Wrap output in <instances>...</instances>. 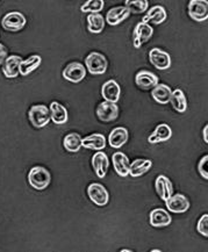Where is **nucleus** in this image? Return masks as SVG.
I'll return each instance as SVG.
<instances>
[{
	"label": "nucleus",
	"mask_w": 208,
	"mask_h": 252,
	"mask_svg": "<svg viewBox=\"0 0 208 252\" xmlns=\"http://www.w3.org/2000/svg\"><path fill=\"white\" fill-rule=\"evenodd\" d=\"M197 230L201 236L208 237V214H205L199 219L197 224Z\"/></svg>",
	"instance_id": "473e14b6"
},
{
	"label": "nucleus",
	"mask_w": 208,
	"mask_h": 252,
	"mask_svg": "<svg viewBox=\"0 0 208 252\" xmlns=\"http://www.w3.org/2000/svg\"><path fill=\"white\" fill-rule=\"evenodd\" d=\"M87 195L91 201L98 207H105L109 201V193L106 187L99 183H92L87 187Z\"/></svg>",
	"instance_id": "39448f33"
},
{
	"label": "nucleus",
	"mask_w": 208,
	"mask_h": 252,
	"mask_svg": "<svg viewBox=\"0 0 208 252\" xmlns=\"http://www.w3.org/2000/svg\"><path fill=\"white\" fill-rule=\"evenodd\" d=\"M50 119L55 125H64L68 122V109L58 101H53L49 106Z\"/></svg>",
	"instance_id": "b1692460"
},
{
	"label": "nucleus",
	"mask_w": 208,
	"mask_h": 252,
	"mask_svg": "<svg viewBox=\"0 0 208 252\" xmlns=\"http://www.w3.org/2000/svg\"><path fill=\"white\" fill-rule=\"evenodd\" d=\"M172 222L171 215L164 208L152 209L149 214V223L154 228H163L170 225Z\"/></svg>",
	"instance_id": "ddd939ff"
},
{
	"label": "nucleus",
	"mask_w": 208,
	"mask_h": 252,
	"mask_svg": "<svg viewBox=\"0 0 208 252\" xmlns=\"http://www.w3.org/2000/svg\"><path fill=\"white\" fill-rule=\"evenodd\" d=\"M129 138V131L125 127H116L110 131L108 136V144L113 149H121Z\"/></svg>",
	"instance_id": "a211bd4d"
},
{
	"label": "nucleus",
	"mask_w": 208,
	"mask_h": 252,
	"mask_svg": "<svg viewBox=\"0 0 208 252\" xmlns=\"http://www.w3.org/2000/svg\"><path fill=\"white\" fill-rule=\"evenodd\" d=\"M165 206H167L168 211L174 214H183L190 209V201L184 194L177 193V194H172L168 200H165Z\"/></svg>",
	"instance_id": "9d476101"
},
{
	"label": "nucleus",
	"mask_w": 208,
	"mask_h": 252,
	"mask_svg": "<svg viewBox=\"0 0 208 252\" xmlns=\"http://www.w3.org/2000/svg\"><path fill=\"white\" fill-rule=\"evenodd\" d=\"M155 189L159 198L163 201L168 200L173 194V186H172L171 180L164 174H159L155 180Z\"/></svg>",
	"instance_id": "dca6fc26"
},
{
	"label": "nucleus",
	"mask_w": 208,
	"mask_h": 252,
	"mask_svg": "<svg viewBox=\"0 0 208 252\" xmlns=\"http://www.w3.org/2000/svg\"><path fill=\"white\" fill-rule=\"evenodd\" d=\"M105 7L104 0H87L85 4L80 6V11L83 13H100Z\"/></svg>",
	"instance_id": "2f4dec72"
},
{
	"label": "nucleus",
	"mask_w": 208,
	"mask_h": 252,
	"mask_svg": "<svg viewBox=\"0 0 208 252\" xmlns=\"http://www.w3.org/2000/svg\"><path fill=\"white\" fill-rule=\"evenodd\" d=\"M131 15V11L125 6H118V7L110 8L106 14L105 21L110 26H118L128 19Z\"/></svg>",
	"instance_id": "aec40b11"
},
{
	"label": "nucleus",
	"mask_w": 208,
	"mask_h": 252,
	"mask_svg": "<svg viewBox=\"0 0 208 252\" xmlns=\"http://www.w3.org/2000/svg\"><path fill=\"white\" fill-rule=\"evenodd\" d=\"M87 29L92 34H100L105 28V19L100 13H91L87 17Z\"/></svg>",
	"instance_id": "cd10ccee"
},
{
	"label": "nucleus",
	"mask_w": 208,
	"mask_h": 252,
	"mask_svg": "<svg viewBox=\"0 0 208 252\" xmlns=\"http://www.w3.org/2000/svg\"><path fill=\"white\" fill-rule=\"evenodd\" d=\"M203 137H204L205 143H208V126L207 125L205 126V128L203 130Z\"/></svg>",
	"instance_id": "c9c22d12"
},
{
	"label": "nucleus",
	"mask_w": 208,
	"mask_h": 252,
	"mask_svg": "<svg viewBox=\"0 0 208 252\" xmlns=\"http://www.w3.org/2000/svg\"><path fill=\"white\" fill-rule=\"evenodd\" d=\"M22 58L18 55H11L7 56L2 64V73L6 78H17L20 75V64Z\"/></svg>",
	"instance_id": "4468645a"
},
{
	"label": "nucleus",
	"mask_w": 208,
	"mask_h": 252,
	"mask_svg": "<svg viewBox=\"0 0 208 252\" xmlns=\"http://www.w3.org/2000/svg\"><path fill=\"white\" fill-rule=\"evenodd\" d=\"M102 95L106 101L116 103L121 96V86L114 79L107 80L102 87Z\"/></svg>",
	"instance_id": "2eb2a0df"
},
{
	"label": "nucleus",
	"mask_w": 208,
	"mask_h": 252,
	"mask_svg": "<svg viewBox=\"0 0 208 252\" xmlns=\"http://www.w3.org/2000/svg\"><path fill=\"white\" fill-rule=\"evenodd\" d=\"M91 164H92V167L97 174V177L100 178V179L106 177L107 171L109 169V159L108 156L104 151H97L92 156Z\"/></svg>",
	"instance_id": "f8f14e48"
},
{
	"label": "nucleus",
	"mask_w": 208,
	"mask_h": 252,
	"mask_svg": "<svg viewBox=\"0 0 208 252\" xmlns=\"http://www.w3.org/2000/svg\"><path fill=\"white\" fill-rule=\"evenodd\" d=\"M106 147V138L103 134L99 132H94L92 135L84 137L82 140V148L89 150H104Z\"/></svg>",
	"instance_id": "4be33fe9"
},
{
	"label": "nucleus",
	"mask_w": 208,
	"mask_h": 252,
	"mask_svg": "<svg viewBox=\"0 0 208 252\" xmlns=\"http://www.w3.org/2000/svg\"><path fill=\"white\" fill-rule=\"evenodd\" d=\"M62 75H63V78L68 80V82L78 84L86 77V69L82 63L72 62L64 67Z\"/></svg>",
	"instance_id": "0eeeda50"
},
{
	"label": "nucleus",
	"mask_w": 208,
	"mask_h": 252,
	"mask_svg": "<svg viewBox=\"0 0 208 252\" xmlns=\"http://www.w3.org/2000/svg\"><path fill=\"white\" fill-rule=\"evenodd\" d=\"M159 82L158 76H156L154 72H150L148 70H141L136 73L135 83L139 87L143 90L154 89Z\"/></svg>",
	"instance_id": "f3484780"
},
{
	"label": "nucleus",
	"mask_w": 208,
	"mask_h": 252,
	"mask_svg": "<svg viewBox=\"0 0 208 252\" xmlns=\"http://www.w3.org/2000/svg\"><path fill=\"white\" fill-rule=\"evenodd\" d=\"M152 161L150 159H134L129 164V176L133 178H139L144 173L149 172L151 169Z\"/></svg>",
	"instance_id": "393cba45"
},
{
	"label": "nucleus",
	"mask_w": 208,
	"mask_h": 252,
	"mask_svg": "<svg viewBox=\"0 0 208 252\" xmlns=\"http://www.w3.org/2000/svg\"><path fill=\"white\" fill-rule=\"evenodd\" d=\"M85 66L89 70V72L93 76H102L106 72L108 62L106 57L98 51L90 53L85 58Z\"/></svg>",
	"instance_id": "f03ea898"
},
{
	"label": "nucleus",
	"mask_w": 208,
	"mask_h": 252,
	"mask_svg": "<svg viewBox=\"0 0 208 252\" xmlns=\"http://www.w3.org/2000/svg\"><path fill=\"white\" fill-rule=\"evenodd\" d=\"M51 182L50 172L43 166L32 167L28 173V183L33 189L37 190L45 189Z\"/></svg>",
	"instance_id": "f257e3e1"
},
{
	"label": "nucleus",
	"mask_w": 208,
	"mask_h": 252,
	"mask_svg": "<svg viewBox=\"0 0 208 252\" xmlns=\"http://www.w3.org/2000/svg\"><path fill=\"white\" fill-rule=\"evenodd\" d=\"M125 7L128 8L131 13L139 14V13L148 11L149 1L148 0H126Z\"/></svg>",
	"instance_id": "7c9ffc66"
},
{
	"label": "nucleus",
	"mask_w": 208,
	"mask_h": 252,
	"mask_svg": "<svg viewBox=\"0 0 208 252\" xmlns=\"http://www.w3.org/2000/svg\"><path fill=\"white\" fill-rule=\"evenodd\" d=\"M121 252H132V250H128V249H122Z\"/></svg>",
	"instance_id": "e433bc0d"
},
{
	"label": "nucleus",
	"mask_w": 208,
	"mask_h": 252,
	"mask_svg": "<svg viewBox=\"0 0 208 252\" xmlns=\"http://www.w3.org/2000/svg\"><path fill=\"white\" fill-rule=\"evenodd\" d=\"M42 58L40 55H33V56L28 57L27 60H22L20 64V75L21 76H28L33 71L37 69L41 65Z\"/></svg>",
	"instance_id": "c85d7f7f"
},
{
	"label": "nucleus",
	"mask_w": 208,
	"mask_h": 252,
	"mask_svg": "<svg viewBox=\"0 0 208 252\" xmlns=\"http://www.w3.org/2000/svg\"><path fill=\"white\" fill-rule=\"evenodd\" d=\"M167 19H168L167 9H165L163 6L157 5V6H154V7H151L150 9H149V11L147 12V14L143 17L142 21L147 22V24L151 22V24H154V25H161V24H163Z\"/></svg>",
	"instance_id": "412c9836"
},
{
	"label": "nucleus",
	"mask_w": 208,
	"mask_h": 252,
	"mask_svg": "<svg viewBox=\"0 0 208 252\" xmlns=\"http://www.w3.org/2000/svg\"><path fill=\"white\" fill-rule=\"evenodd\" d=\"M188 15L197 22L206 21L208 19L207 0H190L188 2Z\"/></svg>",
	"instance_id": "6e6552de"
},
{
	"label": "nucleus",
	"mask_w": 208,
	"mask_h": 252,
	"mask_svg": "<svg viewBox=\"0 0 208 252\" xmlns=\"http://www.w3.org/2000/svg\"><path fill=\"white\" fill-rule=\"evenodd\" d=\"M170 103L173 107L174 111H177L178 113H185L187 109V99L185 93L183 92V90L177 89L174 91H172L171 93V99H170Z\"/></svg>",
	"instance_id": "bb28decb"
},
{
	"label": "nucleus",
	"mask_w": 208,
	"mask_h": 252,
	"mask_svg": "<svg viewBox=\"0 0 208 252\" xmlns=\"http://www.w3.org/2000/svg\"><path fill=\"white\" fill-rule=\"evenodd\" d=\"M7 48L4 44L0 43V65H2L5 62V60L7 58Z\"/></svg>",
	"instance_id": "f704fd0d"
},
{
	"label": "nucleus",
	"mask_w": 208,
	"mask_h": 252,
	"mask_svg": "<svg viewBox=\"0 0 208 252\" xmlns=\"http://www.w3.org/2000/svg\"><path fill=\"white\" fill-rule=\"evenodd\" d=\"M112 163L115 172L121 178L129 176V158L121 151H116L112 156Z\"/></svg>",
	"instance_id": "6ab92c4d"
},
{
	"label": "nucleus",
	"mask_w": 208,
	"mask_h": 252,
	"mask_svg": "<svg viewBox=\"0 0 208 252\" xmlns=\"http://www.w3.org/2000/svg\"><path fill=\"white\" fill-rule=\"evenodd\" d=\"M172 90L167 84H157L151 91V95L156 102L161 105H167L170 102Z\"/></svg>",
	"instance_id": "a878e982"
},
{
	"label": "nucleus",
	"mask_w": 208,
	"mask_h": 252,
	"mask_svg": "<svg viewBox=\"0 0 208 252\" xmlns=\"http://www.w3.org/2000/svg\"><path fill=\"white\" fill-rule=\"evenodd\" d=\"M172 137V129L167 124H161L155 128V130L150 136L148 137V142L151 144L167 142Z\"/></svg>",
	"instance_id": "5701e85b"
},
{
	"label": "nucleus",
	"mask_w": 208,
	"mask_h": 252,
	"mask_svg": "<svg viewBox=\"0 0 208 252\" xmlns=\"http://www.w3.org/2000/svg\"><path fill=\"white\" fill-rule=\"evenodd\" d=\"M27 24L26 17L20 12L7 13L1 20L2 28L8 32H19Z\"/></svg>",
	"instance_id": "1a4fd4ad"
},
{
	"label": "nucleus",
	"mask_w": 208,
	"mask_h": 252,
	"mask_svg": "<svg viewBox=\"0 0 208 252\" xmlns=\"http://www.w3.org/2000/svg\"><path fill=\"white\" fill-rule=\"evenodd\" d=\"M28 118L35 128H43L51 120L49 107L44 105L32 106L28 112Z\"/></svg>",
	"instance_id": "7ed1b4c3"
},
{
	"label": "nucleus",
	"mask_w": 208,
	"mask_h": 252,
	"mask_svg": "<svg viewBox=\"0 0 208 252\" xmlns=\"http://www.w3.org/2000/svg\"><path fill=\"white\" fill-rule=\"evenodd\" d=\"M149 61L158 70H168L171 66V56L159 48H152L149 51Z\"/></svg>",
	"instance_id": "9b49d317"
},
{
	"label": "nucleus",
	"mask_w": 208,
	"mask_h": 252,
	"mask_svg": "<svg viewBox=\"0 0 208 252\" xmlns=\"http://www.w3.org/2000/svg\"><path fill=\"white\" fill-rule=\"evenodd\" d=\"M198 171H199L200 176L204 178L205 180L208 179V156H205L201 158L199 164H198Z\"/></svg>",
	"instance_id": "72a5a7b5"
},
{
	"label": "nucleus",
	"mask_w": 208,
	"mask_h": 252,
	"mask_svg": "<svg viewBox=\"0 0 208 252\" xmlns=\"http://www.w3.org/2000/svg\"><path fill=\"white\" fill-rule=\"evenodd\" d=\"M152 34H154V29L150 25L143 21L139 22L133 32V46L135 49H139L143 44L147 43L152 37Z\"/></svg>",
	"instance_id": "20e7f679"
},
{
	"label": "nucleus",
	"mask_w": 208,
	"mask_h": 252,
	"mask_svg": "<svg viewBox=\"0 0 208 252\" xmlns=\"http://www.w3.org/2000/svg\"><path fill=\"white\" fill-rule=\"evenodd\" d=\"M97 116L102 122L108 124L118 119L119 116V107L115 102H110L104 100L103 102H100L97 107Z\"/></svg>",
	"instance_id": "423d86ee"
},
{
	"label": "nucleus",
	"mask_w": 208,
	"mask_h": 252,
	"mask_svg": "<svg viewBox=\"0 0 208 252\" xmlns=\"http://www.w3.org/2000/svg\"><path fill=\"white\" fill-rule=\"evenodd\" d=\"M82 136L78 132H70L63 140V145L69 153H78L82 149Z\"/></svg>",
	"instance_id": "c756f323"
}]
</instances>
